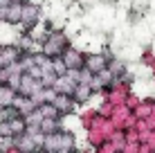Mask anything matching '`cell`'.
Returning <instances> with one entry per match:
<instances>
[{
	"label": "cell",
	"instance_id": "cell-1",
	"mask_svg": "<svg viewBox=\"0 0 155 153\" xmlns=\"http://www.w3.org/2000/svg\"><path fill=\"white\" fill-rule=\"evenodd\" d=\"M88 63H90L88 68H90L92 72H101V70L106 68V59H104V56H90Z\"/></svg>",
	"mask_w": 155,
	"mask_h": 153
}]
</instances>
